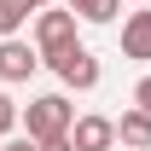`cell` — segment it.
Listing matches in <instances>:
<instances>
[{
	"mask_svg": "<svg viewBox=\"0 0 151 151\" xmlns=\"http://www.w3.org/2000/svg\"><path fill=\"white\" fill-rule=\"evenodd\" d=\"M18 122H23V139H64V134H70V122H76V105L64 93H41V99H29V105H23L18 111Z\"/></svg>",
	"mask_w": 151,
	"mask_h": 151,
	"instance_id": "cell-1",
	"label": "cell"
},
{
	"mask_svg": "<svg viewBox=\"0 0 151 151\" xmlns=\"http://www.w3.org/2000/svg\"><path fill=\"white\" fill-rule=\"evenodd\" d=\"M41 64H47V70H52L58 81H64V87H76V93H93L99 81H105V70H99V58L87 52L81 41H76V47H64V52H52V58H41Z\"/></svg>",
	"mask_w": 151,
	"mask_h": 151,
	"instance_id": "cell-2",
	"label": "cell"
},
{
	"mask_svg": "<svg viewBox=\"0 0 151 151\" xmlns=\"http://www.w3.org/2000/svg\"><path fill=\"white\" fill-rule=\"evenodd\" d=\"M41 58L64 52V47H76V12L70 6H41L35 12V41H29Z\"/></svg>",
	"mask_w": 151,
	"mask_h": 151,
	"instance_id": "cell-3",
	"label": "cell"
},
{
	"mask_svg": "<svg viewBox=\"0 0 151 151\" xmlns=\"http://www.w3.org/2000/svg\"><path fill=\"white\" fill-rule=\"evenodd\" d=\"M35 70H41V52H35L23 35H6V41H0V81H6V87L29 81Z\"/></svg>",
	"mask_w": 151,
	"mask_h": 151,
	"instance_id": "cell-4",
	"label": "cell"
},
{
	"mask_svg": "<svg viewBox=\"0 0 151 151\" xmlns=\"http://www.w3.org/2000/svg\"><path fill=\"white\" fill-rule=\"evenodd\" d=\"M70 145H76V151H111V145H116V122L99 116V111L76 116V122H70Z\"/></svg>",
	"mask_w": 151,
	"mask_h": 151,
	"instance_id": "cell-5",
	"label": "cell"
},
{
	"mask_svg": "<svg viewBox=\"0 0 151 151\" xmlns=\"http://www.w3.org/2000/svg\"><path fill=\"white\" fill-rule=\"evenodd\" d=\"M122 58H151V6L122 18Z\"/></svg>",
	"mask_w": 151,
	"mask_h": 151,
	"instance_id": "cell-6",
	"label": "cell"
},
{
	"mask_svg": "<svg viewBox=\"0 0 151 151\" xmlns=\"http://www.w3.org/2000/svg\"><path fill=\"white\" fill-rule=\"evenodd\" d=\"M116 139H122L128 151H151V111H139V105H134V111H122Z\"/></svg>",
	"mask_w": 151,
	"mask_h": 151,
	"instance_id": "cell-7",
	"label": "cell"
},
{
	"mask_svg": "<svg viewBox=\"0 0 151 151\" xmlns=\"http://www.w3.org/2000/svg\"><path fill=\"white\" fill-rule=\"evenodd\" d=\"M81 23H116V12H122V0H64Z\"/></svg>",
	"mask_w": 151,
	"mask_h": 151,
	"instance_id": "cell-8",
	"label": "cell"
},
{
	"mask_svg": "<svg viewBox=\"0 0 151 151\" xmlns=\"http://www.w3.org/2000/svg\"><path fill=\"white\" fill-rule=\"evenodd\" d=\"M23 23H29V6H23V0H0V41L18 35Z\"/></svg>",
	"mask_w": 151,
	"mask_h": 151,
	"instance_id": "cell-9",
	"label": "cell"
},
{
	"mask_svg": "<svg viewBox=\"0 0 151 151\" xmlns=\"http://www.w3.org/2000/svg\"><path fill=\"white\" fill-rule=\"evenodd\" d=\"M12 128H18V105L12 93H0V139H12Z\"/></svg>",
	"mask_w": 151,
	"mask_h": 151,
	"instance_id": "cell-10",
	"label": "cell"
},
{
	"mask_svg": "<svg viewBox=\"0 0 151 151\" xmlns=\"http://www.w3.org/2000/svg\"><path fill=\"white\" fill-rule=\"evenodd\" d=\"M134 105H139V111H151V76H139V87H134Z\"/></svg>",
	"mask_w": 151,
	"mask_h": 151,
	"instance_id": "cell-11",
	"label": "cell"
},
{
	"mask_svg": "<svg viewBox=\"0 0 151 151\" xmlns=\"http://www.w3.org/2000/svg\"><path fill=\"white\" fill-rule=\"evenodd\" d=\"M35 151H76V145H70V134H64V139H41Z\"/></svg>",
	"mask_w": 151,
	"mask_h": 151,
	"instance_id": "cell-12",
	"label": "cell"
},
{
	"mask_svg": "<svg viewBox=\"0 0 151 151\" xmlns=\"http://www.w3.org/2000/svg\"><path fill=\"white\" fill-rule=\"evenodd\" d=\"M0 151H35V139H23V134H18V139H6Z\"/></svg>",
	"mask_w": 151,
	"mask_h": 151,
	"instance_id": "cell-13",
	"label": "cell"
},
{
	"mask_svg": "<svg viewBox=\"0 0 151 151\" xmlns=\"http://www.w3.org/2000/svg\"><path fill=\"white\" fill-rule=\"evenodd\" d=\"M23 6H29V12H41V6H52V0H23Z\"/></svg>",
	"mask_w": 151,
	"mask_h": 151,
	"instance_id": "cell-14",
	"label": "cell"
}]
</instances>
